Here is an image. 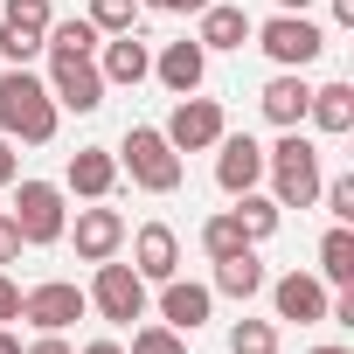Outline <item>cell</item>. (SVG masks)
<instances>
[{"mask_svg": "<svg viewBox=\"0 0 354 354\" xmlns=\"http://www.w3.org/2000/svg\"><path fill=\"white\" fill-rule=\"evenodd\" d=\"M56 97H49V84L28 70V63H15V70H0V139H21V146H49L56 139Z\"/></svg>", "mask_w": 354, "mask_h": 354, "instance_id": "cell-1", "label": "cell"}, {"mask_svg": "<svg viewBox=\"0 0 354 354\" xmlns=\"http://www.w3.org/2000/svg\"><path fill=\"white\" fill-rule=\"evenodd\" d=\"M264 174H271V202L278 209H313L319 202V181H326V174H319V146L299 125L264 153Z\"/></svg>", "mask_w": 354, "mask_h": 354, "instance_id": "cell-2", "label": "cell"}, {"mask_svg": "<svg viewBox=\"0 0 354 354\" xmlns=\"http://www.w3.org/2000/svg\"><path fill=\"white\" fill-rule=\"evenodd\" d=\"M118 167L132 174V188H146V195H174V188H181V153L167 146L160 125H125Z\"/></svg>", "mask_w": 354, "mask_h": 354, "instance_id": "cell-3", "label": "cell"}, {"mask_svg": "<svg viewBox=\"0 0 354 354\" xmlns=\"http://www.w3.org/2000/svg\"><path fill=\"white\" fill-rule=\"evenodd\" d=\"M250 42H257L278 70H306V63L326 56V28H319L313 15H271L264 28H250Z\"/></svg>", "mask_w": 354, "mask_h": 354, "instance_id": "cell-4", "label": "cell"}, {"mask_svg": "<svg viewBox=\"0 0 354 354\" xmlns=\"http://www.w3.org/2000/svg\"><path fill=\"white\" fill-rule=\"evenodd\" d=\"M15 230H21V243L28 250H42V243H63V230H70V209H63V188L56 181H15Z\"/></svg>", "mask_w": 354, "mask_h": 354, "instance_id": "cell-5", "label": "cell"}, {"mask_svg": "<svg viewBox=\"0 0 354 354\" xmlns=\"http://www.w3.org/2000/svg\"><path fill=\"white\" fill-rule=\"evenodd\" d=\"M91 306H97V319H111V326H132V319H146V278L132 271V264H118V257H104L97 264V278H91V292H84Z\"/></svg>", "mask_w": 354, "mask_h": 354, "instance_id": "cell-6", "label": "cell"}, {"mask_svg": "<svg viewBox=\"0 0 354 354\" xmlns=\"http://www.w3.org/2000/svg\"><path fill=\"white\" fill-rule=\"evenodd\" d=\"M84 313H91V299H84V285H70V278H49V285H28V292H21V319H28L35 333H70Z\"/></svg>", "mask_w": 354, "mask_h": 354, "instance_id": "cell-7", "label": "cell"}, {"mask_svg": "<svg viewBox=\"0 0 354 354\" xmlns=\"http://www.w3.org/2000/svg\"><path fill=\"white\" fill-rule=\"evenodd\" d=\"M160 132H167V146H174V153H209V146H216L230 125H223V104H216V97L188 91L181 104L167 111V125H160Z\"/></svg>", "mask_w": 354, "mask_h": 354, "instance_id": "cell-8", "label": "cell"}, {"mask_svg": "<svg viewBox=\"0 0 354 354\" xmlns=\"http://www.w3.org/2000/svg\"><path fill=\"white\" fill-rule=\"evenodd\" d=\"M104 70L91 63V56H49V97H56V111H97L104 104Z\"/></svg>", "mask_w": 354, "mask_h": 354, "instance_id": "cell-9", "label": "cell"}, {"mask_svg": "<svg viewBox=\"0 0 354 354\" xmlns=\"http://www.w3.org/2000/svg\"><path fill=\"white\" fill-rule=\"evenodd\" d=\"M49 0H8V15H0V56L8 63H28V56H42V42H49Z\"/></svg>", "mask_w": 354, "mask_h": 354, "instance_id": "cell-10", "label": "cell"}, {"mask_svg": "<svg viewBox=\"0 0 354 354\" xmlns=\"http://www.w3.org/2000/svg\"><path fill=\"white\" fill-rule=\"evenodd\" d=\"M271 285V306H278V319H299V326H319L326 319V278L319 271H285V278H264Z\"/></svg>", "mask_w": 354, "mask_h": 354, "instance_id": "cell-11", "label": "cell"}, {"mask_svg": "<svg viewBox=\"0 0 354 354\" xmlns=\"http://www.w3.org/2000/svg\"><path fill=\"white\" fill-rule=\"evenodd\" d=\"M209 153H216V188H223V195H243V188L264 181V146H257L250 132H223Z\"/></svg>", "mask_w": 354, "mask_h": 354, "instance_id": "cell-12", "label": "cell"}, {"mask_svg": "<svg viewBox=\"0 0 354 354\" xmlns=\"http://www.w3.org/2000/svg\"><path fill=\"white\" fill-rule=\"evenodd\" d=\"M63 236L77 243V257H84V264H104V257H118V250H125V216L97 202V209H77V223H70Z\"/></svg>", "mask_w": 354, "mask_h": 354, "instance_id": "cell-13", "label": "cell"}, {"mask_svg": "<svg viewBox=\"0 0 354 354\" xmlns=\"http://www.w3.org/2000/svg\"><path fill=\"white\" fill-rule=\"evenodd\" d=\"M209 313H216V292H209V285H188L181 271L160 285V319H167L174 333H188V340H195V333L209 326Z\"/></svg>", "mask_w": 354, "mask_h": 354, "instance_id": "cell-14", "label": "cell"}, {"mask_svg": "<svg viewBox=\"0 0 354 354\" xmlns=\"http://www.w3.org/2000/svg\"><path fill=\"white\" fill-rule=\"evenodd\" d=\"M132 271L146 285H167L174 271H181V236H174L167 223H139L132 230Z\"/></svg>", "mask_w": 354, "mask_h": 354, "instance_id": "cell-15", "label": "cell"}, {"mask_svg": "<svg viewBox=\"0 0 354 354\" xmlns=\"http://www.w3.org/2000/svg\"><path fill=\"white\" fill-rule=\"evenodd\" d=\"M153 77L174 91V97H188V91H202V77H209V49L195 42V35H181V42H167L160 56H153Z\"/></svg>", "mask_w": 354, "mask_h": 354, "instance_id": "cell-16", "label": "cell"}, {"mask_svg": "<svg viewBox=\"0 0 354 354\" xmlns=\"http://www.w3.org/2000/svg\"><path fill=\"white\" fill-rule=\"evenodd\" d=\"M63 188L84 195V202H104V195L118 188V153H104V146H77L70 167H63Z\"/></svg>", "mask_w": 354, "mask_h": 354, "instance_id": "cell-17", "label": "cell"}, {"mask_svg": "<svg viewBox=\"0 0 354 354\" xmlns=\"http://www.w3.org/2000/svg\"><path fill=\"white\" fill-rule=\"evenodd\" d=\"M306 97H313V84H306L299 70H278V77L257 91V111H264L278 132H292V125H306Z\"/></svg>", "mask_w": 354, "mask_h": 354, "instance_id": "cell-18", "label": "cell"}, {"mask_svg": "<svg viewBox=\"0 0 354 354\" xmlns=\"http://www.w3.org/2000/svg\"><path fill=\"white\" fill-rule=\"evenodd\" d=\"M250 28H257V21L236 8V0H209V8L195 15V42H202V49H243Z\"/></svg>", "mask_w": 354, "mask_h": 354, "instance_id": "cell-19", "label": "cell"}, {"mask_svg": "<svg viewBox=\"0 0 354 354\" xmlns=\"http://www.w3.org/2000/svg\"><path fill=\"white\" fill-rule=\"evenodd\" d=\"M97 70H104V84H125V91H132V84H146V77H153V49H146L139 35H111Z\"/></svg>", "mask_w": 354, "mask_h": 354, "instance_id": "cell-20", "label": "cell"}, {"mask_svg": "<svg viewBox=\"0 0 354 354\" xmlns=\"http://www.w3.org/2000/svg\"><path fill=\"white\" fill-rule=\"evenodd\" d=\"M306 118L326 132V139H340V132H354V84H319L313 97H306Z\"/></svg>", "mask_w": 354, "mask_h": 354, "instance_id": "cell-21", "label": "cell"}, {"mask_svg": "<svg viewBox=\"0 0 354 354\" xmlns=\"http://www.w3.org/2000/svg\"><path fill=\"white\" fill-rule=\"evenodd\" d=\"M209 292H223V299H243V306H250V299L264 292L257 243H250V250H236V257H216V285H209Z\"/></svg>", "mask_w": 354, "mask_h": 354, "instance_id": "cell-22", "label": "cell"}, {"mask_svg": "<svg viewBox=\"0 0 354 354\" xmlns=\"http://www.w3.org/2000/svg\"><path fill=\"white\" fill-rule=\"evenodd\" d=\"M230 202H236L230 216H236V230H243L250 243H264V236H278V223H285V209H278L271 195H257V188H243V195H230Z\"/></svg>", "mask_w": 354, "mask_h": 354, "instance_id": "cell-23", "label": "cell"}, {"mask_svg": "<svg viewBox=\"0 0 354 354\" xmlns=\"http://www.w3.org/2000/svg\"><path fill=\"white\" fill-rule=\"evenodd\" d=\"M319 278L326 285H354V230L347 223H333L319 236Z\"/></svg>", "mask_w": 354, "mask_h": 354, "instance_id": "cell-24", "label": "cell"}, {"mask_svg": "<svg viewBox=\"0 0 354 354\" xmlns=\"http://www.w3.org/2000/svg\"><path fill=\"white\" fill-rule=\"evenodd\" d=\"M97 42H104V35L77 15V21H49V42H42V49H49V56H91Z\"/></svg>", "mask_w": 354, "mask_h": 354, "instance_id": "cell-25", "label": "cell"}, {"mask_svg": "<svg viewBox=\"0 0 354 354\" xmlns=\"http://www.w3.org/2000/svg\"><path fill=\"white\" fill-rule=\"evenodd\" d=\"M202 250H209V264H216V257H236V250H250V236H243V230H236V216L223 209V216H209V223H202Z\"/></svg>", "mask_w": 354, "mask_h": 354, "instance_id": "cell-26", "label": "cell"}, {"mask_svg": "<svg viewBox=\"0 0 354 354\" xmlns=\"http://www.w3.org/2000/svg\"><path fill=\"white\" fill-rule=\"evenodd\" d=\"M97 35H132L139 28V0H91V15H84Z\"/></svg>", "mask_w": 354, "mask_h": 354, "instance_id": "cell-27", "label": "cell"}, {"mask_svg": "<svg viewBox=\"0 0 354 354\" xmlns=\"http://www.w3.org/2000/svg\"><path fill=\"white\" fill-rule=\"evenodd\" d=\"M230 354H278V319H236Z\"/></svg>", "mask_w": 354, "mask_h": 354, "instance_id": "cell-28", "label": "cell"}, {"mask_svg": "<svg viewBox=\"0 0 354 354\" xmlns=\"http://www.w3.org/2000/svg\"><path fill=\"white\" fill-rule=\"evenodd\" d=\"M125 354H188V333H174L167 319H153V326H132V347Z\"/></svg>", "mask_w": 354, "mask_h": 354, "instance_id": "cell-29", "label": "cell"}, {"mask_svg": "<svg viewBox=\"0 0 354 354\" xmlns=\"http://www.w3.org/2000/svg\"><path fill=\"white\" fill-rule=\"evenodd\" d=\"M319 202L333 223H354V174H333V181H319Z\"/></svg>", "mask_w": 354, "mask_h": 354, "instance_id": "cell-30", "label": "cell"}, {"mask_svg": "<svg viewBox=\"0 0 354 354\" xmlns=\"http://www.w3.org/2000/svg\"><path fill=\"white\" fill-rule=\"evenodd\" d=\"M21 250H28V243H21V230H15V216L0 209V271H8V264H21Z\"/></svg>", "mask_w": 354, "mask_h": 354, "instance_id": "cell-31", "label": "cell"}, {"mask_svg": "<svg viewBox=\"0 0 354 354\" xmlns=\"http://www.w3.org/2000/svg\"><path fill=\"white\" fill-rule=\"evenodd\" d=\"M8 319H21V285L0 271V326H8Z\"/></svg>", "mask_w": 354, "mask_h": 354, "instance_id": "cell-32", "label": "cell"}, {"mask_svg": "<svg viewBox=\"0 0 354 354\" xmlns=\"http://www.w3.org/2000/svg\"><path fill=\"white\" fill-rule=\"evenodd\" d=\"M21 181V153H15V139H0V188H15Z\"/></svg>", "mask_w": 354, "mask_h": 354, "instance_id": "cell-33", "label": "cell"}, {"mask_svg": "<svg viewBox=\"0 0 354 354\" xmlns=\"http://www.w3.org/2000/svg\"><path fill=\"white\" fill-rule=\"evenodd\" d=\"M139 8H153V15H202L209 0H139Z\"/></svg>", "mask_w": 354, "mask_h": 354, "instance_id": "cell-34", "label": "cell"}, {"mask_svg": "<svg viewBox=\"0 0 354 354\" xmlns=\"http://www.w3.org/2000/svg\"><path fill=\"white\" fill-rule=\"evenodd\" d=\"M21 354H77V347H70V340H63V333H35V340H28V347H21Z\"/></svg>", "mask_w": 354, "mask_h": 354, "instance_id": "cell-35", "label": "cell"}, {"mask_svg": "<svg viewBox=\"0 0 354 354\" xmlns=\"http://www.w3.org/2000/svg\"><path fill=\"white\" fill-rule=\"evenodd\" d=\"M333 21H340V28H354V0H333Z\"/></svg>", "mask_w": 354, "mask_h": 354, "instance_id": "cell-36", "label": "cell"}, {"mask_svg": "<svg viewBox=\"0 0 354 354\" xmlns=\"http://www.w3.org/2000/svg\"><path fill=\"white\" fill-rule=\"evenodd\" d=\"M77 354H125L118 340H91V347H77Z\"/></svg>", "mask_w": 354, "mask_h": 354, "instance_id": "cell-37", "label": "cell"}, {"mask_svg": "<svg viewBox=\"0 0 354 354\" xmlns=\"http://www.w3.org/2000/svg\"><path fill=\"white\" fill-rule=\"evenodd\" d=\"M313 8V0H278V15H306Z\"/></svg>", "mask_w": 354, "mask_h": 354, "instance_id": "cell-38", "label": "cell"}, {"mask_svg": "<svg viewBox=\"0 0 354 354\" xmlns=\"http://www.w3.org/2000/svg\"><path fill=\"white\" fill-rule=\"evenodd\" d=\"M0 354H21V340H15V333H8V326H0Z\"/></svg>", "mask_w": 354, "mask_h": 354, "instance_id": "cell-39", "label": "cell"}, {"mask_svg": "<svg viewBox=\"0 0 354 354\" xmlns=\"http://www.w3.org/2000/svg\"><path fill=\"white\" fill-rule=\"evenodd\" d=\"M313 354H354V347H313Z\"/></svg>", "mask_w": 354, "mask_h": 354, "instance_id": "cell-40", "label": "cell"}]
</instances>
